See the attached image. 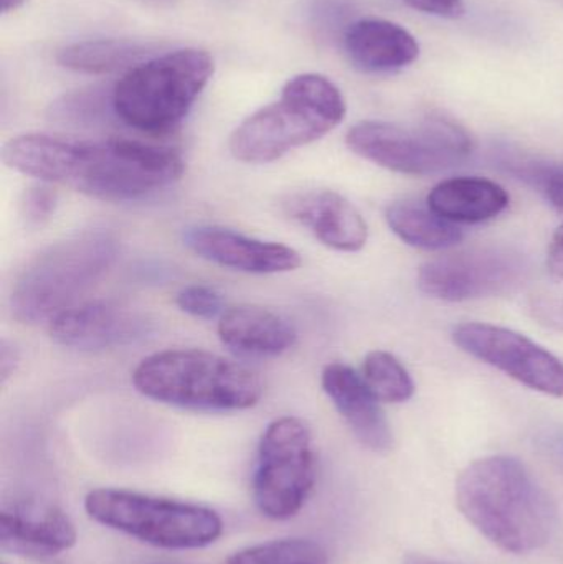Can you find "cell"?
<instances>
[{"instance_id": "6da1fadb", "label": "cell", "mask_w": 563, "mask_h": 564, "mask_svg": "<svg viewBox=\"0 0 563 564\" xmlns=\"http://www.w3.org/2000/svg\"><path fill=\"white\" fill-rule=\"evenodd\" d=\"M7 167L45 184L62 185L102 202H134L181 181L184 158L177 149L131 139H73L17 135L6 142Z\"/></svg>"}, {"instance_id": "7a4b0ae2", "label": "cell", "mask_w": 563, "mask_h": 564, "mask_svg": "<svg viewBox=\"0 0 563 564\" xmlns=\"http://www.w3.org/2000/svg\"><path fill=\"white\" fill-rule=\"evenodd\" d=\"M456 503L469 523L502 552H535L557 529L551 494L515 457L469 464L456 482Z\"/></svg>"}, {"instance_id": "3957f363", "label": "cell", "mask_w": 563, "mask_h": 564, "mask_svg": "<svg viewBox=\"0 0 563 564\" xmlns=\"http://www.w3.org/2000/svg\"><path fill=\"white\" fill-rule=\"evenodd\" d=\"M346 111V99L331 79L303 73L284 85L278 101L245 119L230 135L228 148L245 164H270L329 134Z\"/></svg>"}, {"instance_id": "277c9868", "label": "cell", "mask_w": 563, "mask_h": 564, "mask_svg": "<svg viewBox=\"0 0 563 564\" xmlns=\"http://www.w3.org/2000/svg\"><path fill=\"white\" fill-rule=\"evenodd\" d=\"M132 384L142 397L194 411L250 410L264 391L253 370L201 348L149 355L136 367Z\"/></svg>"}, {"instance_id": "5b68a950", "label": "cell", "mask_w": 563, "mask_h": 564, "mask_svg": "<svg viewBox=\"0 0 563 564\" xmlns=\"http://www.w3.org/2000/svg\"><path fill=\"white\" fill-rule=\"evenodd\" d=\"M108 231H83L36 254L20 271L10 292V314L22 324L52 322L73 307L118 258Z\"/></svg>"}, {"instance_id": "8992f818", "label": "cell", "mask_w": 563, "mask_h": 564, "mask_svg": "<svg viewBox=\"0 0 563 564\" xmlns=\"http://www.w3.org/2000/svg\"><path fill=\"white\" fill-rule=\"evenodd\" d=\"M214 72V58L205 50L181 48L145 58L116 83L112 112L136 131L167 134L187 118Z\"/></svg>"}, {"instance_id": "52a82bcc", "label": "cell", "mask_w": 563, "mask_h": 564, "mask_svg": "<svg viewBox=\"0 0 563 564\" xmlns=\"http://www.w3.org/2000/svg\"><path fill=\"white\" fill-rule=\"evenodd\" d=\"M85 512L99 525L174 552L207 549L224 533V520L208 507L128 489L89 490Z\"/></svg>"}, {"instance_id": "ba28073f", "label": "cell", "mask_w": 563, "mask_h": 564, "mask_svg": "<svg viewBox=\"0 0 563 564\" xmlns=\"http://www.w3.org/2000/svg\"><path fill=\"white\" fill-rule=\"evenodd\" d=\"M354 154L397 174H440L458 167L472 155L473 139L463 126L442 115H430L415 128L364 121L347 132Z\"/></svg>"}, {"instance_id": "9c48e42d", "label": "cell", "mask_w": 563, "mask_h": 564, "mask_svg": "<svg viewBox=\"0 0 563 564\" xmlns=\"http://www.w3.org/2000/svg\"><path fill=\"white\" fill-rule=\"evenodd\" d=\"M317 460L313 434L300 417L283 416L268 424L258 446L253 497L267 519H293L313 492Z\"/></svg>"}, {"instance_id": "30bf717a", "label": "cell", "mask_w": 563, "mask_h": 564, "mask_svg": "<svg viewBox=\"0 0 563 564\" xmlns=\"http://www.w3.org/2000/svg\"><path fill=\"white\" fill-rule=\"evenodd\" d=\"M528 274V260L512 248H473L423 264L419 288L440 301H473L515 291Z\"/></svg>"}, {"instance_id": "8fae6325", "label": "cell", "mask_w": 563, "mask_h": 564, "mask_svg": "<svg viewBox=\"0 0 563 564\" xmlns=\"http://www.w3.org/2000/svg\"><path fill=\"white\" fill-rule=\"evenodd\" d=\"M453 340L466 354L531 390L563 398V361L524 335L498 325L468 322L455 327Z\"/></svg>"}, {"instance_id": "7c38bea8", "label": "cell", "mask_w": 563, "mask_h": 564, "mask_svg": "<svg viewBox=\"0 0 563 564\" xmlns=\"http://www.w3.org/2000/svg\"><path fill=\"white\" fill-rule=\"evenodd\" d=\"M151 322L141 312L109 301L73 305L50 322V337L79 351L109 350L134 344L149 334Z\"/></svg>"}, {"instance_id": "4fadbf2b", "label": "cell", "mask_w": 563, "mask_h": 564, "mask_svg": "<svg viewBox=\"0 0 563 564\" xmlns=\"http://www.w3.org/2000/svg\"><path fill=\"white\" fill-rule=\"evenodd\" d=\"M184 243L202 260L240 273H290L303 264V258L294 248L214 225L188 228L184 234Z\"/></svg>"}, {"instance_id": "5bb4252c", "label": "cell", "mask_w": 563, "mask_h": 564, "mask_svg": "<svg viewBox=\"0 0 563 564\" xmlns=\"http://www.w3.org/2000/svg\"><path fill=\"white\" fill-rule=\"evenodd\" d=\"M78 542L75 523L59 507L17 502L0 512V549L30 560H50Z\"/></svg>"}, {"instance_id": "9a60e30c", "label": "cell", "mask_w": 563, "mask_h": 564, "mask_svg": "<svg viewBox=\"0 0 563 564\" xmlns=\"http://www.w3.org/2000/svg\"><path fill=\"white\" fill-rule=\"evenodd\" d=\"M284 214L311 231L317 241L340 253L366 247L369 228L360 212L334 191H310L288 197Z\"/></svg>"}, {"instance_id": "2e32d148", "label": "cell", "mask_w": 563, "mask_h": 564, "mask_svg": "<svg viewBox=\"0 0 563 564\" xmlns=\"http://www.w3.org/2000/svg\"><path fill=\"white\" fill-rule=\"evenodd\" d=\"M321 384L362 446L373 453L392 449L393 436L389 421L364 377L349 365L334 361L324 367Z\"/></svg>"}, {"instance_id": "e0dca14e", "label": "cell", "mask_w": 563, "mask_h": 564, "mask_svg": "<svg viewBox=\"0 0 563 564\" xmlns=\"http://www.w3.org/2000/svg\"><path fill=\"white\" fill-rule=\"evenodd\" d=\"M347 58L360 72L389 75L416 62L420 45L399 23L386 19H360L343 36Z\"/></svg>"}, {"instance_id": "ac0fdd59", "label": "cell", "mask_w": 563, "mask_h": 564, "mask_svg": "<svg viewBox=\"0 0 563 564\" xmlns=\"http://www.w3.org/2000/svg\"><path fill=\"white\" fill-rule=\"evenodd\" d=\"M218 337L240 357L271 358L293 348L297 332L283 315L261 305L243 304L220 315Z\"/></svg>"}, {"instance_id": "d6986e66", "label": "cell", "mask_w": 563, "mask_h": 564, "mask_svg": "<svg viewBox=\"0 0 563 564\" xmlns=\"http://www.w3.org/2000/svg\"><path fill=\"white\" fill-rule=\"evenodd\" d=\"M439 217L452 224H485L508 208L509 195L496 182L479 177H456L440 182L426 197Z\"/></svg>"}, {"instance_id": "ffe728a7", "label": "cell", "mask_w": 563, "mask_h": 564, "mask_svg": "<svg viewBox=\"0 0 563 564\" xmlns=\"http://www.w3.org/2000/svg\"><path fill=\"white\" fill-rule=\"evenodd\" d=\"M386 220L403 243L420 250H446L463 240V231L455 224L439 217L423 202L410 198L393 202L387 208Z\"/></svg>"}, {"instance_id": "44dd1931", "label": "cell", "mask_w": 563, "mask_h": 564, "mask_svg": "<svg viewBox=\"0 0 563 564\" xmlns=\"http://www.w3.org/2000/svg\"><path fill=\"white\" fill-rule=\"evenodd\" d=\"M148 46L131 40L99 39L72 43L59 50L56 62L72 72L88 75L128 72L148 56Z\"/></svg>"}, {"instance_id": "7402d4cb", "label": "cell", "mask_w": 563, "mask_h": 564, "mask_svg": "<svg viewBox=\"0 0 563 564\" xmlns=\"http://www.w3.org/2000/svg\"><path fill=\"white\" fill-rule=\"evenodd\" d=\"M362 377L380 403H405L415 393L407 368L389 351L373 350L364 360Z\"/></svg>"}, {"instance_id": "603a6c76", "label": "cell", "mask_w": 563, "mask_h": 564, "mask_svg": "<svg viewBox=\"0 0 563 564\" xmlns=\"http://www.w3.org/2000/svg\"><path fill=\"white\" fill-rule=\"evenodd\" d=\"M225 564H329L320 543L304 539L271 540L228 556Z\"/></svg>"}, {"instance_id": "cb8c5ba5", "label": "cell", "mask_w": 563, "mask_h": 564, "mask_svg": "<svg viewBox=\"0 0 563 564\" xmlns=\"http://www.w3.org/2000/svg\"><path fill=\"white\" fill-rule=\"evenodd\" d=\"M58 207V194L52 184L39 182L23 192L20 200V217L25 221L26 227L42 228L48 224Z\"/></svg>"}, {"instance_id": "d4e9b609", "label": "cell", "mask_w": 563, "mask_h": 564, "mask_svg": "<svg viewBox=\"0 0 563 564\" xmlns=\"http://www.w3.org/2000/svg\"><path fill=\"white\" fill-rule=\"evenodd\" d=\"M175 304L185 314L195 318H210L224 314V297L217 289L204 284H191L182 288L175 295Z\"/></svg>"}, {"instance_id": "484cf974", "label": "cell", "mask_w": 563, "mask_h": 564, "mask_svg": "<svg viewBox=\"0 0 563 564\" xmlns=\"http://www.w3.org/2000/svg\"><path fill=\"white\" fill-rule=\"evenodd\" d=\"M106 101H111L99 93H76V95L65 96L62 102H56L55 116L68 121L85 122L95 121L101 115L102 106Z\"/></svg>"}, {"instance_id": "4316f807", "label": "cell", "mask_w": 563, "mask_h": 564, "mask_svg": "<svg viewBox=\"0 0 563 564\" xmlns=\"http://www.w3.org/2000/svg\"><path fill=\"white\" fill-rule=\"evenodd\" d=\"M413 9L430 15L443 17V19H459L465 15V2L463 0H403Z\"/></svg>"}, {"instance_id": "83f0119b", "label": "cell", "mask_w": 563, "mask_h": 564, "mask_svg": "<svg viewBox=\"0 0 563 564\" xmlns=\"http://www.w3.org/2000/svg\"><path fill=\"white\" fill-rule=\"evenodd\" d=\"M542 191L548 195L549 202L563 214V169L551 167L541 182Z\"/></svg>"}, {"instance_id": "f1b7e54d", "label": "cell", "mask_w": 563, "mask_h": 564, "mask_svg": "<svg viewBox=\"0 0 563 564\" xmlns=\"http://www.w3.org/2000/svg\"><path fill=\"white\" fill-rule=\"evenodd\" d=\"M532 308H534V314L538 315V318H541L545 324L563 328V301L541 299V301L534 302Z\"/></svg>"}, {"instance_id": "f546056e", "label": "cell", "mask_w": 563, "mask_h": 564, "mask_svg": "<svg viewBox=\"0 0 563 564\" xmlns=\"http://www.w3.org/2000/svg\"><path fill=\"white\" fill-rule=\"evenodd\" d=\"M548 267L557 280L563 281V225L557 228L549 245Z\"/></svg>"}, {"instance_id": "4dcf8cb0", "label": "cell", "mask_w": 563, "mask_h": 564, "mask_svg": "<svg viewBox=\"0 0 563 564\" xmlns=\"http://www.w3.org/2000/svg\"><path fill=\"white\" fill-rule=\"evenodd\" d=\"M17 365H19V350H17L10 341L2 340V344H0V373H2V383H6L9 377H12Z\"/></svg>"}, {"instance_id": "1f68e13d", "label": "cell", "mask_w": 563, "mask_h": 564, "mask_svg": "<svg viewBox=\"0 0 563 564\" xmlns=\"http://www.w3.org/2000/svg\"><path fill=\"white\" fill-rule=\"evenodd\" d=\"M25 3L26 0H2V12H15V10L22 9Z\"/></svg>"}, {"instance_id": "d6a6232c", "label": "cell", "mask_w": 563, "mask_h": 564, "mask_svg": "<svg viewBox=\"0 0 563 564\" xmlns=\"http://www.w3.org/2000/svg\"><path fill=\"white\" fill-rule=\"evenodd\" d=\"M144 6L155 7V9H165V7H174L177 0H138Z\"/></svg>"}, {"instance_id": "836d02e7", "label": "cell", "mask_w": 563, "mask_h": 564, "mask_svg": "<svg viewBox=\"0 0 563 564\" xmlns=\"http://www.w3.org/2000/svg\"><path fill=\"white\" fill-rule=\"evenodd\" d=\"M409 564H445L442 562H435V560L423 558V556H412Z\"/></svg>"}]
</instances>
